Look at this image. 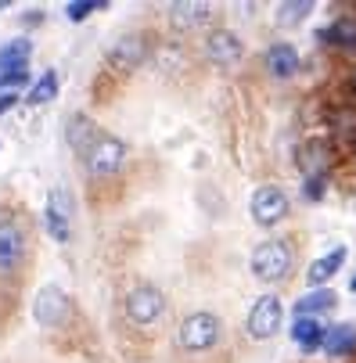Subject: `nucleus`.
Returning a JSON list of instances; mask_svg holds the SVG:
<instances>
[{
  "mask_svg": "<svg viewBox=\"0 0 356 363\" xmlns=\"http://www.w3.org/2000/svg\"><path fill=\"white\" fill-rule=\"evenodd\" d=\"M220 338H223V320L216 313H206V309L184 317L177 328V342L184 352H209L213 345H220Z\"/></svg>",
  "mask_w": 356,
  "mask_h": 363,
  "instance_id": "obj_2",
  "label": "nucleus"
},
{
  "mask_svg": "<svg viewBox=\"0 0 356 363\" xmlns=\"http://www.w3.org/2000/svg\"><path fill=\"white\" fill-rule=\"evenodd\" d=\"M201 50H206V58H209L213 65L227 69V65H238V62H241L245 43H241V36L230 33V29H213V33L206 36V43H201Z\"/></svg>",
  "mask_w": 356,
  "mask_h": 363,
  "instance_id": "obj_10",
  "label": "nucleus"
},
{
  "mask_svg": "<svg viewBox=\"0 0 356 363\" xmlns=\"http://www.w3.org/2000/svg\"><path fill=\"white\" fill-rule=\"evenodd\" d=\"M83 162H87V173L94 177V180H109V177H116L119 169H123V162H126V144L119 140V137H112V133H97V140L87 147V155H83Z\"/></svg>",
  "mask_w": 356,
  "mask_h": 363,
  "instance_id": "obj_3",
  "label": "nucleus"
},
{
  "mask_svg": "<svg viewBox=\"0 0 356 363\" xmlns=\"http://www.w3.org/2000/svg\"><path fill=\"white\" fill-rule=\"evenodd\" d=\"M47 230L62 245L72 238V198H69L65 187H55L47 198Z\"/></svg>",
  "mask_w": 356,
  "mask_h": 363,
  "instance_id": "obj_11",
  "label": "nucleus"
},
{
  "mask_svg": "<svg viewBox=\"0 0 356 363\" xmlns=\"http://www.w3.org/2000/svg\"><path fill=\"white\" fill-rule=\"evenodd\" d=\"M331 137L345 147H356V105H345V108H335L331 112Z\"/></svg>",
  "mask_w": 356,
  "mask_h": 363,
  "instance_id": "obj_17",
  "label": "nucleus"
},
{
  "mask_svg": "<svg viewBox=\"0 0 356 363\" xmlns=\"http://www.w3.org/2000/svg\"><path fill=\"white\" fill-rule=\"evenodd\" d=\"M291 342H295V345H302V349H317V345L324 342V328H321L313 317H295Z\"/></svg>",
  "mask_w": 356,
  "mask_h": 363,
  "instance_id": "obj_20",
  "label": "nucleus"
},
{
  "mask_svg": "<svg viewBox=\"0 0 356 363\" xmlns=\"http://www.w3.org/2000/svg\"><path fill=\"white\" fill-rule=\"evenodd\" d=\"M213 18V4L206 0H184V4H169V26L177 33H191V29H201L209 26Z\"/></svg>",
  "mask_w": 356,
  "mask_h": 363,
  "instance_id": "obj_13",
  "label": "nucleus"
},
{
  "mask_svg": "<svg viewBox=\"0 0 356 363\" xmlns=\"http://www.w3.org/2000/svg\"><path fill=\"white\" fill-rule=\"evenodd\" d=\"M313 11V4L310 0H299V4H281V15H277V22L281 26H299L302 18H306Z\"/></svg>",
  "mask_w": 356,
  "mask_h": 363,
  "instance_id": "obj_24",
  "label": "nucleus"
},
{
  "mask_svg": "<svg viewBox=\"0 0 356 363\" xmlns=\"http://www.w3.org/2000/svg\"><path fill=\"white\" fill-rule=\"evenodd\" d=\"M55 94H58V76H55V72H43V76H40V83L29 90V97H26V101H29V105H43V101H50Z\"/></svg>",
  "mask_w": 356,
  "mask_h": 363,
  "instance_id": "obj_23",
  "label": "nucleus"
},
{
  "mask_svg": "<svg viewBox=\"0 0 356 363\" xmlns=\"http://www.w3.org/2000/svg\"><path fill=\"white\" fill-rule=\"evenodd\" d=\"M97 8H105V4H97V0H72V4L65 8V15L72 18V22H83L90 11H97Z\"/></svg>",
  "mask_w": 356,
  "mask_h": 363,
  "instance_id": "obj_25",
  "label": "nucleus"
},
{
  "mask_svg": "<svg viewBox=\"0 0 356 363\" xmlns=\"http://www.w3.org/2000/svg\"><path fill=\"white\" fill-rule=\"evenodd\" d=\"M321 43L338 47V50H352V55H356V15H345V18L331 22V26L321 33Z\"/></svg>",
  "mask_w": 356,
  "mask_h": 363,
  "instance_id": "obj_15",
  "label": "nucleus"
},
{
  "mask_svg": "<svg viewBox=\"0 0 356 363\" xmlns=\"http://www.w3.org/2000/svg\"><path fill=\"white\" fill-rule=\"evenodd\" d=\"M281 320H284V306H281V298L270 291V295H263V298H256V306L248 309V335L256 338V342H267V338H274L277 331H281Z\"/></svg>",
  "mask_w": 356,
  "mask_h": 363,
  "instance_id": "obj_5",
  "label": "nucleus"
},
{
  "mask_svg": "<svg viewBox=\"0 0 356 363\" xmlns=\"http://www.w3.org/2000/svg\"><path fill=\"white\" fill-rule=\"evenodd\" d=\"M148 55H151L148 36L144 33H126L109 47V65L119 69V72H133V69H140L148 62Z\"/></svg>",
  "mask_w": 356,
  "mask_h": 363,
  "instance_id": "obj_7",
  "label": "nucleus"
},
{
  "mask_svg": "<svg viewBox=\"0 0 356 363\" xmlns=\"http://www.w3.org/2000/svg\"><path fill=\"white\" fill-rule=\"evenodd\" d=\"M65 140H69V147H72V151L87 155V147L97 140V126H94L87 116H72V119H69V126H65Z\"/></svg>",
  "mask_w": 356,
  "mask_h": 363,
  "instance_id": "obj_18",
  "label": "nucleus"
},
{
  "mask_svg": "<svg viewBox=\"0 0 356 363\" xmlns=\"http://www.w3.org/2000/svg\"><path fill=\"white\" fill-rule=\"evenodd\" d=\"M331 162H335V147H331V140H324V137L306 140V144H302V151H299V166H302V173H306V180L324 177V173L331 169Z\"/></svg>",
  "mask_w": 356,
  "mask_h": 363,
  "instance_id": "obj_12",
  "label": "nucleus"
},
{
  "mask_svg": "<svg viewBox=\"0 0 356 363\" xmlns=\"http://www.w3.org/2000/svg\"><path fill=\"white\" fill-rule=\"evenodd\" d=\"M321 349H324L328 356H349V352H356V328H349V324L328 328Z\"/></svg>",
  "mask_w": 356,
  "mask_h": 363,
  "instance_id": "obj_16",
  "label": "nucleus"
},
{
  "mask_svg": "<svg viewBox=\"0 0 356 363\" xmlns=\"http://www.w3.org/2000/svg\"><path fill=\"white\" fill-rule=\"evenodd\" d=\"M349 288H352V291H356V277H352V284H349Z\"/></svg>",
  "mask_w": 356,
  "mask_h": 363,
  "instance_id": "obj_29",
  "label": "nucleus"
},
{
  "mask_svg": "<svg viewBox=\"0 0 356 363\" xmlns=\"http://www.w3.org/2000/svg\"><path fill=\"white\" fill-rule=\"evenodd\" d=\"M248 209H252V220H256L260 227H277L284 216H288V194L277 187V184H263L256 194H252L248 201Z\"/></svg>",
  "mask_w": 356,
  "mask_h": 363,
  "instance_id": "obj_6",
  "label": "nucleus"
},
{
  "mask_svg": "<svg viewBox=\"0 0 356 363\" xmlns=\"http://www.w3.org/2000/svg\"><path fill=\"white\" fill-rule=\"evenodd\" d=\"M267 72L274 79H291L299 72V50L291 43H274L267 50Z\"/></svg>",
  "mask_w": 356,
  "mask_h": 363,
  "instance_id": "obj_14",
  "label": "nucleus"
},
{
  "mask_svg": "<svg viewBox=\"0 0 356 363\" xmlns=\"http://www.w3.org/2000/svg\"><path fill=\"white\" fill-rule=\"evenodd\" d=\"M345 90H349V94H352V97H356V69H352V72H349V76H345Z\"/></svg>",
  "mask_w": 356,
  "mask_h": 363,
  "instance_id": "obj_28",
  "label": "nucleus"
},
{
  "mask_svg": "<svg viewBox=\"0 0 356 363\" xmlns=\"http://www.w3.org/2000/svg\"><path fill=\"white\" fill-rule=\"evenodd\" d=\"M15 101H18V94H0V116H4V112L15 105Z\"/></svg>",
  "mask_w": 356,
  "mask_h": 363,
  "instance_id": "obj_27",
  "label": "nucleus"
},
{
  "mask_svg": "<svg viewBox=\"0 0 356 363\" xmlns=\"http://www.w3.org/2000/svg\"><path fill=\"white\" fill-rule=\"evenodd\" d=\"M123 309H126V320H130V324L151 328V324H159L162 313H166V295H162L155 284H137V288L126 291Z\"/></svg>",
  "mask_w": 356,
  "mask_h": 363,
  "instance_id": "obj_4",
  "label": "nucleus"
},
{
  "mask_svg": "<svg viewBox=\"0 0 356 363\" xmlns=\"http://www.w3.org/2000/svg\"><path fill=\"white\" fill-rule=\"evenodd\" d=\"M26 259V230L15 220H0V277H11Z\"/></svg>",
  "mask_w": 356,
  "mask_h": 363,
  "instance_id": "obj_9",
  "label": "nucleus"
},
{
  "mask_svg": "<svg viewBox=\"0 0 356 363\" xmlns=\"http://www.w3.org/2000/svg\"><path fill=\"white\" fill-rule=\"evenodd\" d=\"M335 309V291H310L295 302V317H310V313H328Z\"/></svg>",
  "mask_w": 356,
  "mask_h": 363,
  "instance_id": "obj_22",
  "label": "nucleus"
},
{
  "mask_svg": "<svg viewBox=\"0 0 356 363\" xmlns=\"http://www.w3.org/2000/svg\"><path fill=\"white\" fill-rule=\"evenodd\" d=\"M248 267L263 284H284L295 270V248L288 238H270V241L252 248Z\"/></svg>",
  "mask_w": 356,
  "mask_h": 363,
  "instance_id": "obj_1",
  "label": "nucleus"
},
{
  "mask_svg": "<svg viewBox=\"0 0 356 363\" xmlns=\"http://www.w3.org/2000/svg\"><path fill=\"white\" fill-rule=\"evenodd\" d=\"M29 55H33V43H29V40H11V43H4V47H0V76L26 69Z\"/></svg>",
  "mask_w": 356,
  "mask_h": 363,
  "instance_id": "obj_19",
  "label": "nucleus"
},
{
  "mask_svg": "<svg viewBox=\"0 0 356 363\" xmlns=\"http://www.w3.org/2000/svg\"><path fill=\"white\" fill-rule=\"evenodd\" d=\"M33 317H36L40 328H62L69 320V295L58 284L40 288V295L33 302Z\"/></svg>",
  "mask_w": 356,
  "mask_h": 363,
  "instance_id": "obj_8",
  "label": "nucleus"
},
{
  "mask_svg": "<svg viewBox=\"0 0 356 363\" xmlns=\"http://www.w3.org/2000/svg\"><path fill=\"white\" fill-rule=\"evenodd\" d=\"M345 263V248H335L331 255H324V259H317V263L306 270V281L310 284H324L328 277H335V270Z\"/></svg>",
  "mask_w": 356,
  "mask_h": 363,
  "instance_id": "obj_21",
  "label": "nucleus"
},
{
  "mask_svg": "<svg viewBox=\"0 0 356 363\" xmlns=\"http://www.w3.org/2000/svg\"><path fill=\"white\" fill-rule=\"evenodd\" d=\"M306 194H310V198H321V194H324V177H317V180H306Z\"/></svg>",
  "mask_w": 356,
  "mask_h": 363,
  "instance_id": "obj_26",
  "label": "nucleus"
}]
</instances>
